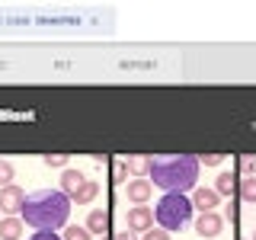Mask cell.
<instances>
[{"label":"cell","mask_w":256,"mask_h":240,"mask_svg":"<svg viewBox=\"0 0 256 240\" xmlns=\"http://www.w3.org/2000/svg\"><path fill=\"white\" fill-rule=\"evenodd\" d=\"M68 214H70V196H64L61 189H38L26 196L20 218L32 224L36 230H58L68 224Z\"/></svg>","instance_id":"6da1fadb"},{"label":"cell","mask_w":256,"mask_h":240,"mask_svg":"<svg viewBox=\"0 0 256 240\" xmlns=\"http://www.w3.org/2000/svg\"><path fill=\"white\" fill-rule=\"evenodd\" d=\"M198 157L189 154H166V157H150V173L148 180L164 192H189L198 182Z\"/></svg>","instance_id":"7a4b0ae2"},{"label":"cell","mask_w":256,"mask_h":240,"mask_svg":"<svg viewBox=\"0 0 256 240\" xmlns=\"http://www.w3.org/2000/svg\"><path fill=\"white\" fill-rule=\"evenodd\" d=\"M192 214H196V205H192V198L186 192H164L160 196V202L154 205V221L157 228L164 230H182L186 224L192 221Z\"/></svg>","instance_id":"3957f363"},{"label":"cell","mask_w":256,"mask_h":240,"mask_svg":"<svg viewBox=\"0 0 256 240\" xmlns=\"http://www.w3.org/2000/svg\"><path fill=\"white\" fill-rule=\"evenodd\" d=\"M125 228L134 230V234H148L154 228V208L150 205H132L125 214Z\"/></svg>","instance_id":"277c9868"},{"label":"cell","mask_w":256,"mask_h":240,"mask_svg":"<svg viewBox=\"0 0 256 240\" xmlns=\"http://www.w3.org/2000/svg\"><path fill=\"white\" fill-rule=\"evenodd\" d=\"M22 205H26V192H22V186L10 182V186L0 189V208H4L6 214H20Z\"/></svg>","instance_id":"5b68a950"},{"label":"cell","mask_w":256,"mask_h":240,"mask_svg":"<svg viewBox=\"0 0 256 240\" xmlns=\"http://www.w3.org/2000/svg\"><path fill=\"white\" fill-rule=\"evenodd\" d=\"M221 230H224V218H221L218 212H205V214H198V218H196V234L198 237L212 240V237H218Z\"/></svg>","instance_id":"8992f818"},{"label":"cell","mask_w":256,"mask_h":240,"mask_svg":"<svg viewBox=\"0 0 256 240\" xmlns=\"http://www.w3.org/2000/svg\"><path fill=\"white\" fill-rule=\"evenodd\" d=\"M125 196H128V202L132 205H148V198L154 196V182L150 180H132V182H125Z\"/></svg>","instance_id":"52a82bcc"},{"label":"cell","mask_w":256,"mask_h":240,"mask_svg":"<svg viewBox=\"0 0 256 240\" xmlns=\"http://www.w3.org/2000/svg\"><path fill=\"white\" fill-rule=\"evenodd\" d=\"M192 205H196L198 214L214 212V208L221 205V196H218L214 189H208V186H196V189H192Z\"/></svg>","instance_id":"ba28073f"},{"label":"cell","mask_w":256,"mask_h":240,"mask_svg":"<svg viewBox=\"0 0 256 240\" xmlns=\"http://www.w3.org/2000/svg\"><path fill=\"white\" fill-rule=\"evenodd\" d=\"M22 230H26V221H22L20 214H6V218H0V240H20Z\"/></svg>","instance_id":"9c48e42d"},{"label":"cell","mask_w":256,"mask_h":240,"mask_svg":"<svg viewBox=\"0 0 256 240\" xmlns=\"http://www.w3.org/2000/svg\"><path fill=\"white\" fill-rule=\"evenodd\" d=\"M84 182H86V176L80 173V170H70V166H68V170L61 173V192H64V196H70V198L80 192V186H84Z\"/></svg>","instance_id":"30bf717a"},{"label":"cell","mask_w":256,"mask_h":240,"mask_svg":"<svg viewBox=\"0 0 256 240\" xmlns=\"http://www.w3.org/2000/svg\"><path fill=\"white\" fill-rule=\"evenodd\" d=\"M86 230H90V234H106L109 230V212L90 208V214H86Z\"/></svg>","instance_id":"8fae6325"},{"label":"cell","mask_w":256,"mask_h":240,"mask_svg":"<svg viewBox=\"0 0 256 240\" xmlns=\"http://www.w3.org/2000/svg\"><path fill=\"white\" fill-rule=\"evenodd\" d=\"M96 196H100V182H96V180H86L84 186H80V192H77L74 198H70V202H77V205H90Z\"/></svg>","instance_id":"7c38bea8"},{"label":"cell","mask_w":256,"mask_h":240,"mask_svg":"<svg viewBox=\"0 0 256 240\" xmlns=\"http://www.w3.org/2000/svg\"><path fill=\"white\" fill-rule=\"evenodd\" d=\"M237 186H240V182L234 180V173H228V170L218 173V180H214V192H218V196H234Z\"/></svg>","instance_id":"4fadbf2b"},{"label":"cell","mask_w":256,"mask_h":240,"mask_svg":"<svg viewBox=\"0 0 256 240\" xmlns=\"http://www.w3.org/2000/svg\"><path fill=\"white\" fill-rule=\"evenodd\" d=\"M125 164H128V173H134V180L150 173V157H125Z\"/></svg>","instance_id":"5bb4252c"},{"label":"cell","mask_w":256,"mask_h":240,"mask_svg":"<svg viewBox=\"0 0 256 240\" xmlns=\"http://www.w3.org/2000/svg\"><path fill=\"white\" fill-rule=\"evenodd\" d=\"M237 192H240V198H244V202L256 205V176H244V180H240V186H237Z\"/></svg>","instance_id":"9a60e30c"},{"label":"cell","mask_w":256,"mask_h":240,"mask_svg":"<svg viewBox=\"0 0 256 240\" xmlns=\"http://www.w3.org/2000/svg\"><path fill=\"white\" fill-rule=\"evenodd\" d=\"M61 237H64V240H90L93 234H90V230H86V224H68Z\"/></svg>","instance_id":"2e32d148"},{"label":"cell","mask_w":256,"mask_h":240,"mask_svg":"<svg viewBox=\"0 0 256 240\" xmlns=\"http://www.w3.org/2000/svg\"><path fill=\"white\" fill-rule=\"evenodd\" d=\"M13 164H10V160H4V157H0V189H4V186H10V182H13Z\"/></svg>","instance_id":"e0dca14e"},{"label":"cell","mask_w":256,"mask_h":240,"mask_svg":"<svg viewBox=\"0 0 256 240\" xmlns=\"http://www.w3.org/2000/svg\"><path fill=\"white\" fill-rule=\"evenodd\" d=\"M42 164L45 166H61V170H68V154H48V157H42Z\"/></svg>","instance_id":"ac0fdd59"},{"label":"cell","mask_w":256,"mask_h":240,"mask_svg":"<svg viewBox=\"0 0 256 240\" xmlns=\"http://www.w3.org/2000/svg\"><path fill=\"white\" fill-rule=\"evenodd\" d=\"M141 240H170V230H164V228H150L148 234H141Z\"/></svg>","instance_id":"d6986e66"},{"label":"cell","mask_w":256,"mask_h":240,"mask_svg":"<svg viewBox=\"0 0 256 240\" xmlns=\"http://www.w3.org/2000/svg\"><path fill=\"white\" fill-rule=\"evenodd\" d=\"M240 170L244 176H256V157H240Z\"/></svg>","instance_id":"ffe728a7"},{"label":"cell","mask_w":256,"mask_h":240,"mask_svg":"<svg viewBox=\"0 0 256 240\" xmlns=\"http://www.w3.org/2000/svg\"><path fill=\"white\" fill-rule=\"evenodd\" d=\"M29 240H64V237L54 230H36V234H29Z\"/></svg>","instance_id":"44dd1931"},{"label":"cell","mask_w":256,"mask_h":240,"mask_svg":"<svg viewBox=\"0 0 256 240\" xmlns=\"http://www.w3.org/2000/svg\"><path fill=\"white\" fill-rule=\"evenodd\" d=\"M221 154H202V157H198V164H205V166H221Z\"/></svg>","instance_id":"7402d4cb"},{"label":"cell","mask_w":256,"mask_h":240,"mask_svg":"<svg viewBox=\"0 0 256 240\" xmlns=\"http://www.w3.org/2000/svg\"><path fill=\"white\" fill-rule=\"evenodd\" d=\"M112 173H116V180H118V182H125V176H128V164H125V160H122V164H116V170H112Z\"/></svg>","instance_id":"603a6c76"},{"label":"cell","mask_w":256,"mask_h":240,"mask_svg":"<svg viewBox=\"0 0 256 240\" xmlns=\"http://www.w3.org/2000/svg\"><path fill=\"white\" fill-rule=\"evenodd\" d=\"M112 240H138V234H134V230H118V234H112Z\"/></svg>","instance_id":"cb8c5ba5"},{"label":"cell","mask_w":256,"mask_h":240,"mask_svg":"<svg viewBox=\"0 0 256 240\" xmlns=\"http://www.w3.org/2000/svg\"><path fill=\"white\" fill-rule=\"evenodd\" d=\"M250 240H256V228H253V230H250Z\"/></svg>","instance_id":"d4e9b609"},{"label":"cell","mask_w":256,"mask_h":240,"mask_svg":"<svg viewBox=\"0 0 256 240\" xmlns=\"http://www.w3.org/2000/svg\"><path fill=\"white\" fill-rule=\"evenodd\" d=\"M100 240H112V237H100Z\"/></svg>","instance_id":"484cf974"},{"label":"cell","mask_w":256,"mask_h":240,"mask_svg":"<svg viewBox=\"0 0 256 240\" xmlns=\"http://www.w3.org/2000/svg\"><path fill=\"white\" fill-rule=\"evenodd\" d=\"M0 212H4V208H0Z\"/></svg>","instance_id":"4316f807"}]
</instances>
